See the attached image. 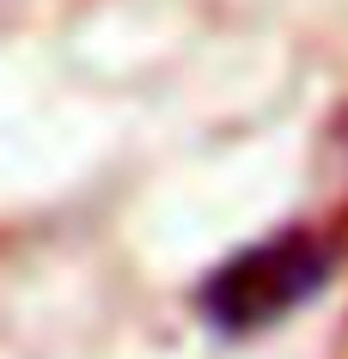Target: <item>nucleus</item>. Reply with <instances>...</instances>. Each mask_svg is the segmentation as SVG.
<instances>
[{
  "instance_id": "nucleus-1",
  "label": "nucleus",
  "mask_w": 348,
  "mask_h": 359,
  "mask_svg": "<svg viewBox=\"0 0 348 359\" xmlns=\"http://www.w3.org/2000/svg\"><path fill=\"white\" fill-rule=\"evenodd\" d=\"M330 280V250L311 231H281L257 250H238L232 262H220L202 280L195 304L214 329L226 335H257L281 323L288 311H299L306 299H318Z\"/></svg>"
}]
</instances>
